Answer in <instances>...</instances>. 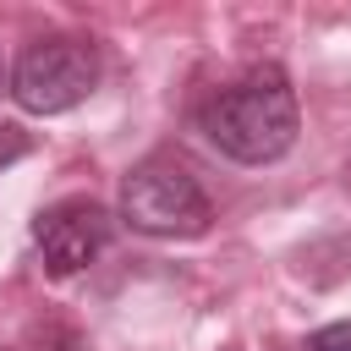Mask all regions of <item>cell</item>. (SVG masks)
<instances>
[{
  "mask_svg": "<svg viewBox=\"0 0 351 351\" xmlns=\"http://www.w3.org/2000/svg\"><path fill=\"white\" fill-rule=\"evenodd\" d=\"M302 110H296V88L280 66H258L247 77H236L230 88H219L203 110H197V132L236 165H269L296 143Z\"/></svg>",
  "mask_w": 351,
  "mask_h": 351,
  "instance_id": "cell-1",
  "label": "cell"
},
{
  "mask_svg": "<svg viewBox=\"0 0 351 351\" xmlns=\"http://www.w3.org/2000/svg\"><path fill=\"white\" fill-rule=\"evenodd\" d=\"M121 219L137 230V236H159V241H186V236H203L214 208H208V192L197 186V176L170 159V154H148L126 170L121 181Z\"/></svg>",
  "mask_w": 351,
  "mask_h": 351,
  "instance_id": "cell-2",
  "label": "cell"
},
{
  "mask_svg": "<svg viewBox=\"0 0 351 351\" xmlns=\"http://www.w3.org/2000/svg\"><path fill=\"white\" fill-rule=\"evenodd\" d=\"M99 88V49L88 38H38L22 49L16 71H11V99L27 115H60L77 110L88 93Z\"/></svg>",
  "mask_w": 351,
  "mask_h": 351,
  "instance_id": "cell-3",
  "label": "cell"
},
{
  "mask_svg": "<svg viewBox=\"0 0 351 351\" xmlns=\"http://www.w3.org/2000/svg\"><path fill=\"white\" fill-rule=\"evenodd\" d=\"M33 241H38V258H44L49 274H77L104 252L110 208L93 203V197H60L33 219Z\"/></svg>",
  "mask_w": 351,
  "mask_h": 351,
  "instance_id": "cell-4",
  "label": "cell"
},
{
  "mask_svg": "<svg viewBox=\"0 0 351 351\" xmlns=\"http://www.w3.org/2000/svg\"><path fill=\"white\" fill-rule=\"evenodd\" d=\"M33 154V137L16 126V121H0V176L16 165V159H27Z\"/></svg>",
  "mask_w": 351,
  "mask_h": 351,
  "instance_id": "cell-5",
  "label": "cell"
},
{
  "mask_svg": "<svg viewBox=\"0 0 351 351\" xmlns=\"http://www.w3.org/2000/svg\"><path fill=\"white\" fill-rule=\"evenodd\" d=\"M307 351H351V318L313 329V335H307Z\"/></svg>",
  "mask_w": 351,
  "mask_h": 351,
  "instance_id": "cell-6",
  "label": "cell"
},
{
  "mask_svg": "<svg viewBox=\"0 0 351 351\" xmlns=\"http://www.w3.org/2000/svg\"><path fill=\"white\" fill-rule=\"evenodd\" d=\"M0 88H5V66H0Z\"/></svg>",
  "mask_w": 351,
  "mask_h": 351,
  "instance_id": "cell-7",
  "label": "cell"
},
{
  "mask_svg": "<svg viewBox=\"0 0 351 351\" xmlns=\"http://www.w3.org/2000/svg\"><path fill=\"white\" fill-rule=\"evenodd\" d=\"M346 176H351V170H346Z\"/></svg>",
  "mask_w": 351,
  "mask_h": 351,
  "instance_id": "cell-8",
  "label": "cell"
}]
</instances>
